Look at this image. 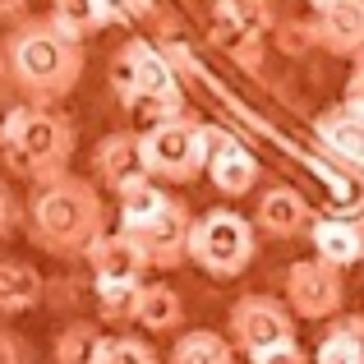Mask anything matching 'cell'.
<instances>
[{"mask_svg":"<svg viewBox=\"0 0 364 364\" xmlns=\"http://www.w3.org/2000/svg\"><path fill=\"white\" fill-rule=\"evenodd\" d=\"M208 180L222 198H245L258 185V161L240 139L213 129V157H208Z\"/></svg>","mask_w":364,"mask_h":364,"instance_id":"obj_13","label":"cell"},{"mask_svg":"<svg viewBox=\"0 0 364 364\" xmlns=\"http://www.w3.org/2000/svg\"><path fill=\"white\" fill-rule=\"evenodd\" d=\"M107 346H111L107 332H102L97 323L79 318V323H70V328L55 337L51 364H102V360H107Z\"/></svg>","mask_w":364,"mask_h":364,"instance_id":"obj_20","label":"cell"},{"mask_svg":"<svg viewBox=\"0 0 364 364\" xmlns=\"http://www.w3.org/2000/svg\"><path fill=\"white\" fill-rule=\"evenodd\" d=\"M139 323L143 332H180L185 328V300H180V291L176 286H166V282H148L143 286V295H139Z\"/></svg>","mask_w":364,"mask_h":364,"instance_id":"obj_19","label":"cell"},{"mask_svg":"<svg viewBox=\"0 0 364 364\" xmlns=\"http://www.w3.org/2000/svg\"><path fill=\"white\" fill-rule=\"evenodd\" d=\"M46 295V282L33 263H18V258H0V314H28L37 309Z\"/></svg>","mask_w":364,"mask_h":364,"instance_id":"obj_17","label":"cell"},{"mask_svg":"<svg viewBox=\"0 0 364 364\" xmlns=\"http://www.w3.org/2000/svg\"><path fill=\"white\" fill-rule=\"evenodd\" d=\"M258 254V226L240 217L235 208H213V213L194 217V235H189V263H198L217 282H235Z\"/></svg>","mask_w":364,"mask_h":364,"instance_id":"obj_4","label":"cell"},{"mask_svg":"<svg viewBox=\"0 0 364 364\" xmlns=\"http://www.w3.org/2000/svg\"><path fill=\"white\" fill-rule=\"evenodd\" d=\"M92 176L97 185H107L111 194H124L129 185L139 180H152L148 171V157H143V134L134 129H116L92 148Z\"/></svg>","mask_w":364,"mask_h":364,"instance_id":"obj_10","label":"cell"},{"mask_svg":"<svg viewBox=\"0 0 364 364\" xmlns=\"http://www.w3.org/2000/svg\"><path fill=\"white\" fill-rule=\"evenodd\" d=\"M28 18V0H0V28H14Z\"/></svg>","mask_w":364,"mask_h":364,"instance_id":"obj_31","label":"cell"},{"mask_svg":"<svg viewBox=\"0 0 364 364\" xmlns=\"http://www.w3.org/2000/svg\"><path fill=\"white\" fill-rule=\"evenodd\" d=\"M97 286V314L111 328H124V323L139 318V295L148 282H92Z\"/></svg>","mask_w":364,"mask_h":364,"instance_id":"obj_23","label":"cell"},{"mask_svg":"<svg viewBox=\"0 0 364 364\" xmlns=\"http://www.w3.org/2000/svg\"><path fill=\"white\" fill-rule=\"evenodd\" d=\"M309 42H318L328 55H341V60H364V0H332L314 9Z\"/></svg>","mask_w":364,"mask_h":364,"instance_id":"obj_11","label":"cell"},{"mask_svg":"<svg viewBox=\"0 0 364 364\" xmlns=\"http://www.w3.org/2000/svg\"><path fill=\"white\" fill-rule=\"evenodd\" d=\"M88 267L92 282H143L152 272V258L143 254V245L129 231H107L88 249Z\"/></svg>","mask_w":364,"mask_h":364,"instance_id":"obj_14","label":"cell"},{"mask_svg":"<svg viewBox=\"0 0 364 364\" xmlns=\"http://www.w3.org/2000/svg\"><path fill=\"white\" fill-rule=\"evenodd\" d=\"M28 240L51 258H88V249L107 235V203L97 185L83 176H60L37 185L28 198Z\"/></svg>","mask_w":364,"mask_h":364,"instance_id":"obj_2","label":"cell"},{"mask_svg":"<svg viewBox=\"0 0 364 364\" xmlns=\"http://www.w3.org/2000/svg\"><path fill=\"white\" fill-rule=\"evenodd\" d=\"M134 240L143 245V254L152 258V267H180L189 263V235H194V213L185 198L171 194L161 203V213H152L143 226H134Z\"/></svg>","mask_w":364,"mask_h":364,"instance_id":"obj_9","label":"cell"},{"mask_svg":"<svg viewBox=\"0 0 364 364\" xmlns=\"http://www.w3.org/2000/svg\"><path fill=\"white\" fill-rule=\"evenodd\" d=\"M314 134H318V143L337 161L364 171V111H355V107H346V102H341V107L323 111V116L314 120Z\"/></svg>","mask_w":364,"mask_h":364,"instance_id":"obj_15","label":"cell"},{"mask_svg":"<svg viewBox=\"0 0 364 364\" xmlns=\"http://www.w3.org/2000/svg\"><path fill=\"white\" fill-rule=\"evenodd\" d=\"M116 18H152L157 14V0H111Z\"/></svg>","mask_w":364,"mask_h":364,"instance_id":"obj_29","label":"cell"},{"mask_svg":"<svg viewBox=\"0 0 364 364\" xmlns=\"http://www.w3.org/2000/svg\"><path fill=\"white\" fill-rule=\"evenodd\" d=\"M0 92H9V70H5V51H0Z\"/></svg>","mask_w":364,"mask_h":364,"instance_id":"obj_32","label":"cell"},{"mask_svg":"<svg viewBox=\"0 0 364 364\" xmlns=\"http://www.w3.org/2000/svg\"><path fill=\"white\" fill-rule=\"evenodd\" d=\"M102 364H161V360H157V350H152L143 337H111L107 360Z\"/></svg>","mask_w":364,"mask_h":364,"instance_id":"obj_25","label":"cell"},{"mask_svg":"<svg viewBox=\"0 0 364 364\" xmlns=\"http://www.w3.org/2000/svg\"><path fill=\"white\" fill-rule=\"evenodd\" d=\"M314 208L304 203L300 189L291 185H267L254 203V226L267 235V240H300V235L314 231Z\"/></svg>","mask_w":364,"mask_h":364,"instance_id":"obj_12","label":"cell"},{"mask_svg":"<svg viewBox=\"0 0 364 364\" xmlns=\"http://www.w3.org/2000/svg\"><path fill=\"white\" fill-rule=\"evenodd\" d=\"M120 198V231H134V226H143L152 213H161V203H166V189H161V180H139V185H129Z\"/></svg>","mask_w":364,"mask_h":364,"instance_id":"obj_24","label":"cell"},{"mask_svg":"<svg viewBox=\"0 0 364 364\" xmlns=\"http://www.w3.org/2000/svg\"><path fill=\"white\" fill-rule=\"evenodd\" d=\"M5 51V70H9V88L28 102V107H55L65 102L83 79V42L70 37L51 14L42 18H23L5 33L0 42Z\"/></svg>","mask_w":364,"mask_h":364,"instance_id":"obj_1","label":"cell"},{"mask_svg":"<svg viewBox=\"0 0 364 364\" xmlns=\"http://www.w3.org/2000/svg\"><path fill=\"white\" fill-rule=\"evenodd\" d=\"M51 18L70 37L88 42L92 33H102L107 23H116V9H111V0H51Z\"/></svg>","mask_w":364,"mask_h":364,"instance_id":"obj_22","label":"cell"},{"mask_svg":"<svg viewBox=\"0 0 364 364\" xmlns=\"http://www.w3.org/2000/svg\"><path fill=\"white\" fill-rule=\"evenodd\" d=\"M111 88H116L120 102L143 97V92H148V97L185 102L176 70H171L166 55H161L157 46H148V42H124L116 51V60H111Z\"/></svg>","mask_w":364,"mask_h":364,"instance_id":"obj_8","label":"cell"},{"mask_svg":"<svg viewBox=\"0 0 364 364\" xmlns=\"http://www.w3.org/2000/svg\"><path fill=\"white\" fill-rule=\"evenodd\" d=\"M166 364H235V346H231V337H222L213 328H194L176 337Z\"/></svg>","mask_w":364,"mask_h":364,"instance_id":"obj_21","label":"cell"},{"mask_svg":"<svg viewBox=\"0 0 364 364\" xmlns=\"http://www.w3.org/2000/svg\"><path fill=\"white\" fill-rule=\"evenodd\" d=\"M143 157H148L152 180L166 185H194L198 176H208V157H213V124L194 116L161 120L152 129H143Z\"/></svg>","mask_w":364,"mask_h":364,"instance_id":"obj_5","label":"cell"},{"mask_svg":"<svg viewBox=\"0 0 364 364\" xmlns=\"http://www.w3.org/2000/svg\"><path fill=\"white\" fill-rule=\"evenodd\" d=\"M0 364H33V350L14 328H0Z\"/></svg>","mask_w":364,"mask_h":364,"instance_id":"obj_26","label":"cell"},{"mask_svg":"<svg viewBox=\"0 0 364 364\" xmlns=\"http://www.w3.org/2000/svg\"><path fill=\"white\" fill-rule=\"evenodd\" d=\"M249 364H314V360L300 350V341H291V346H277V350H267V355H258Z\"/></svg>","mask_w":364,"mask_h":364,"instance_id":"obj_28","label":"cell"},{"mask_svg":"<svg viewBox=\"0 0 364 364\" xmlns=\"http://www.w3.org/2000/svg\"><path fill=\"white\" fill-rule=\"evenodd\" d=\"M309 240H314V258L341 267V272H346L350 263H364V222H350V217H318Z\"/></svg>","mask_w":364,"mask_h":364,"instance_id":"obj_16","label":"cell"},{"mask_svg":"<svg viewBox=\"0 0 364 364\" xmlns=\"http://www.w3.org/2000/svg\"><path fill=\"white\" fill-rule=\"evenodd\" d=\"M18 226V203H14V189H9V180L0 176V240H9Z\"/></svg>","mask_w":364,"mask_h":364,"instance_id":"obj_27","label":"cell"},{"mask_svg":"<svg viewBox=\"0 0 364 364\" xmlns=\"http://www.w3.org/2000/svg\"><path fill=\"white\" fill-rule=\"evenodd\" d=\"M74 143H79V134H74L70 116H60L55 107H28L14 143L0 148V157H5V166L18 180H28L37 189V185H51V180L70 176Z\"/></svg>","mask_w":364,"mask_h":364,"instance_id":"obj_3","label":"cell"},{"mask_svg":"<svg viewBox=\"0 0 364 364\" xmlns=\"http://www.w3.org/2000/svg\"><path fill=\"white\" fill-rule=\"evenodd\" d=\"M314 364H364V314H341L314 346Z\"/></svg>","mask_w":364,"mask_h":364,"instance_id":"obj_18","label":"cell"},{"mask_svg":"<svg viewBox=\"0 0 364 364\" xmlns=\"http://www.w3.org/2000/svg\"><path fill=\"white\" fill-rule=\"evenodd\" d=\"M304 5H314V9H323V5H332V0H304Z\"/></svg>","mask_w":364,"mask_h":364,"instance_id":"obj_33","label":"cell"},{"mask_svg":"<svg viewBox=\"0 0 364 364\" xmlns=\"http://www.w3.org/2000/svg\"><path fill=\"white\" fill-rule=\"evenodd\" d=\"M346 107L364 111V60H355V70H350V79H346Z\"/></svg>","mask_w":364,"mask_h":364,"instance_id":"obj_30","label":"cell"},{"mask_svg":"<svg viewBox=\"0 0 364 364\" xmlns=\"http://www.w3.org/2000/svg\"><path fill=\"white\" fill-rule=\"evenodd\" d=\"M286 304H291L295 318H341V304H346V277L341 267L323 263V258H295L286 267Z\"/></svg>","mask_w":364,"mask_h":364,"instance_id":"obj_7","label":"cell"},{"mask_svg":"<svg viewBox=\"0 0 364 364\" xmlns=\"http://www.w3.org/2000/svg\"><path fill=\"white\" fill-rule=\"evenodd\" d=\"M226 337L240 355L258 360L295 341V314L286 300H272V295H240L231 304V318H226Z\"/></svg>","mask_w":364,"mask_h":364,"instance_id":"obj_6","label":"cell"}]
</instances>
